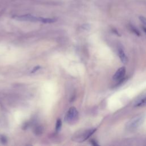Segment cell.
Segmentation results:
<instances>
[{
	"mask_svg": "<svg viewBox=\"0 0 146 146\" xmlns=\"http://www.w3.org/2000/svg\"><path fill=\"white\" fill-rule=\"evenodd\" d=\"M13 18L16 20L21 21H29V22H39L44 23H51L55 22L56 19L55 18H43L41 17H36L33 15L30 14L21 15H14Z\"/></svg>",
	"mask_w": 146,
	"mask_h": 146,
	"instance_id": "cell-1",
	"label": "cell"
},
{
	"mask_svg": "<svg viewBox=\"0 0 146 146\" xmlns=\"http://www.w3.org/2000/svg\"><path fill=\"white\" fill-rule=\"evenodd\" d=\"M145 116L144 115H139L132 117L126 124V128L128 130H134L139 128L144 121Z\"/></svg>",
	"mask_w": 146,
	"mask_h": 146,
	"instance_id": "cell-2",
	"label": "cell"
},
{
	"mask_svg": "<svg viewBox=\"0 0 146 146\" xmlns=\"http://www.w3.org/2000/svg\"><path fill=\"white\" fill-rule=\"evenodd\" d=\"M78 112L77 110L72 107L69 108L68 111L66 113L65 116V121L68 123H73L78 119Z\"/></svg>",
	"mask_w": 146,
	"mask_h": 146,
	"instance_id": "cell-3",
	"label": "cell"
},
{
	"mask_svg": "<svg viewBox=\"0 0 146 146\" xmlns=\"http://www.w3.org/2000/svg\"><path fill=\"white\" fill-rule=\"evenodd\" d=\"M96 131V129H88L87 131H85L82 133H80L79 135H77L75 138V141H76L78 142H83L87 139H88L95 131Z\"/></svg>",
	"mask_w": 146,
	"mask_h": 146,
	"instance_id": "cell-4",
	"label": "cell"
},
{
	"mask_svg": "<svg viewBox=\"0 0 146 146\" xmlns=\"http://www.w3.org/2000/svg\"><path fill=\"white\" fill-rule=\"evenodd\" d=\"M125 72H126V70H125V67L123 66L120 67L115 73V74L113 75L112 79L113 80L115 81H120L121 80L125 75Z\"/></svg>",
	"mask_w": 146,
	"mask_h": 146,
	"instance_id": "cell-5",
	"label": "cell"
},
{
	"mask_svg": "<svg viewBox=\"0 0 146 146\" xmlns=\"http://www.w3.org/2000/svg\"><path fill=\"white\" fill-rule=\"evenodd\" d=\"M118 55L119 56L120 58V59L121 60V62L124 63V64H126L128 62V58L123 50V48H122V47L119 46L118 48Z\"/></svg>",
	"mask_w": 146,
	"mask_h": 146,
	"instance_id": "cell-6",
	"label": "cell"
},
{
	"mask_svg": "<svg viewBox=\"0 0 146 146\" xmlns=\"http://www.w3.org/2000/svg\"><path fill=\"white\" fill-rule=\"evenodd\" d=\"M146 106V94L139 97L134 103V107H143Z\"/></svg>",
	"mask_w": 146,
	"mask_h": 146,
	"instance_id": "cell-7",
	"label": "cell"
},
{
	"mask_svg": "<svg viewBox=\"0 0 146 146\" xmlns=\"http://www.w3.org/2000/svg\"><path fill=\"white\" fill-rule=\"evenodd\" d=\"M129 28H130L132 32H133L136 35H137L138 36H139L140 35V33L139 31L134 26H133L132 25H129Z\"/></svg>",
	"mask_w": 146,
	"mask_h": 146,
	"instance_id": "cell-8",
	"label": "cell"
},
{
	"mask_svg": "<svg viewBox=\"0 0 146 146\" xmlns=\"http://www.w3.org/2000/svg\"><path fill=\"white\" fill-rule=\"evenodd\" d=\"M62 127V121L60 120V119H58L56 120V131H59L60 129V128Z\"/></svg>",
	"mask_w": 146,
	"mask_h": 146,
	"instance_id": "cell-9",
	"label": "cell"
},
{
	"mask_svg": "<svg viewBox=\"0 0 146 146\" xmlns=\"http://www.w3.org/2000/svg\"><path fill=\"white\" fill-rule=\"evenodd\" d=\"M7 139H6V137H5V136H1V137H0V141H1V143H2V144H5L6 143H7Z\"/></svg>",
	"mask_w": 146,
	"mask_h": 146,
	"instance_id": "cell-10",
	"label": "cell"
},
{
	"mask_svg": "<svg viewBox=\"0 0 146 146\" xmlns=\"http://www.w3.org/2000/svg\"><path fill=\"white\" fill-rule=\"evenodd\" d=\"M140 21H141V22L144 25L146 26V18L143 17V16H140L139 17Z\"/></svg>",
	"mask_w": 146,
	"mask_h": 146,
	"instance_id": "cell-11",
	"label": "cell"
},
{
	"mask_svg": "<svg viewBox=\"0 0 146 146\" xmlns=\"http://www.w3.org/2000/svg\"><path fill=\"white\" fill-rule=\"evenodd\" d=\"M40 66H36V67H35L33 69V70L31 71V73H34V72H36L37 70H38L39 69V68H40Z\"/></svg>",
	"mask_w": 146,
	"mask_h": 146,
	"instance_id": "cell-12",
	"label": "cell"
},
{
	"mask_svg": "<svg viewBox=\"0 0 146 146\" xmlns=\"http://www.w3.org/2000/svg\"><path fill=\"white\" fill-rule=\"evenodd\" d=\"M91 144H92V145H98V144H97V143L96 142V141H95L94 140H91Z\"/></svg>",
	"mask_w": 146,
	"mask_h": 146,
	"instance_id": "cell-13",
	"label": "cell"
},
{
	"mask_svg": "<svg viewBox=\"0 0 146 146\" xmlns=\"http://www.w3.org/2000/svg\"><path fill=\"white\" fill-rule=\"evenodd\" d=\"M142 27H143V31H144V33H145V34H146V26H143Z\"/></svg>",
	"mask_w": 146,
	"mask_h": 146,
	"instance_id": "cell-14",
	"label": "cell"
}]
</instances>
